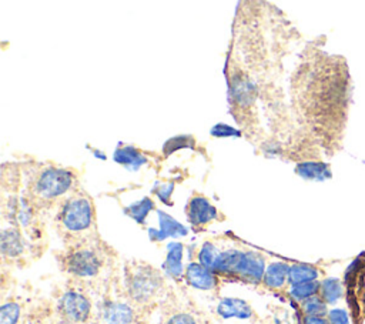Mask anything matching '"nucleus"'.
Listing matches in <instances>:
<instances>
[{
  "label": "nucleus",
  "instance_id": "1",
  "mask_svg": "<svg viewBox=\"0 0 365 324\" xmlns=\"http://www.w3.org/2000/svg\"><path fill=\"white\" fill-rule=\"evenodd\" d=\"M76 176L60 167H41L29 181V198L36 203H54L73 193ZM74 194V193H73Z\"/></svg>",
  "mask_w": 365,
  "mask_h": 324
},
{
  "label": "nucleus",
  "instance_id": "2",
  "mask_svg": "<svg viewBox=\"0 0 365 324\" xmlns=\"http://www.w3.org/2000/svg\"><path fill=\"white\" fill-rule=\"evenodd\" d=\"M58 221L67 233L80 234L90 230L94 224V206L91 200L80 193L71 194L60 208Z\"/></svg>",
  "mask_w": 365,
  "mask_h": 324
},
{
  "label": "nucleus",
  "instance_id": "3",
  "mask_svg": "<svg viewBox=\"0 0 365 324\" xmlns=\"http://www.w3.org/2000/svg\"><path fill=\"white\" fill-rule=\"evenodd\" d=\"M127 291L135 303L151 301L163 287L160 273L150 265H135L127 275Z\"/></svg>",
  "mask_w": 365,
  "mask_h": 324
},
{
  "label": "nucleus",
  "instance_id": "4",
  "mask_svg": "<svg viewBox=\"0 0 365 324\" xmlns=\"http://www.w3.org/2000/svg\"><path fill=\"white\" fill-rule=\"evenodd\" d=\"M103 263L100 255L91 248H78L66 258V268L70 274L81 278H90L98 274Z\"/></svg>",
  "mask_w": 365,
  "mask_h": 324
},
{
  "label": "nucleus",
  "instance_id": "5",
  "mask_svg": "<svg viewBox=\"0 0 365 324\" xmlns=\"http://www.w3.org/2000/svg\"><path fill=\"white\" fill-rule=\"evenodd\" d=\"M60 314L71 323H83L88 318L91 304L86 295L77 291H66L57 305Z\"/></svg>",
  "mask_w": 365,
  "mask_h": 324
},
{
  "label": "nucleus",
  "instance_id": "6",
  "mask_svg": "<svg viewBox=\"0 0 365 324\" xmlns=\"http://www.w3.org/2000/svg\"><path fill=\"white\" fill-rule=\"evenodd\" d=\"M265 270V258L259 253L242 251L235 275L250 283H258L264 278Z\"/></svg>",
  "mask_w": 365,
  "mask_h": 324
},
{
  "label": "nucleus",
  "instance_id": "7",
  "mask_svg": "<svg viewBox=\"0 0 365 324\" xmlns=\"http://www.w3.org/2000/svg\"><path fill=\"white\" fill-rule=\"evenodd\" d=\"M187 217L192 226H205L218 217L217 208L202 196H194L187 206Z\"/></svg>",
  "mask_w": 365,
  "mask_h": 324
},
{
  "label": "nucleus",
  "instance_id": "8",
  "mask_svg": "<svg viewBox=\"0 0 365 324\" xmlns=\"http://www.w3.org/2000/svg\"><path fill=\"white\" fill-rule=\"evenodd\" d=\"M157 216H158L160 228H148V236L151 241H163L168 237L187 236L188 230L175 218H173L171 216H168L161 210L157 211Z\"/></svg>",
  "mask_w": 365,
  "mask_h": 324
},
{
  "label": "nucleus",
  "instance_id": "9",
  "mask_svg": "<svg viewBox=\"0 0 365 324\" xmlns=\"http://www.w3.org/2000/svg\"><path fill=\"white\" fill-rule=\"evenodd\" d=\"M185 280L191 287L197 290H212L217 285V277L214 271L200 263H190L187 265Z\"/></svg>",
  "mask_w": 365,
  "mask_h": 324
},
{
  "label": "nucleus",
  "instance_id": "10",
  "mask_svg": "<svg viewBox=\"0 0 365 324\" xmlns=\"http://www.w3.org/2000/svg\"><path fill=\"white\" fill-rule=\"evenodd\" d=\"M217 313L222 318H250L252 315L251 305L241 298H222L217 305Z\"/></svg>",
  "mask_w": 365,
  "mask_h": 324
},
{
  "label": "nucleus",
  "instance_id": "11",
  "mask_svg": "<svg viewBox=\"0 0 365 324\" xmlns=\"http://www.w3.org/2000/svg\"><path fill=\"white\" fill-rule=\"evenodd\" d=\"M103 318L106 324H131L134 320V311L125 303L111 301L104 305Z\"/></svg>",
  "mask_w": 365,
  "mask_h": 324
},
{
  "label": "nucleus",
  "instance_id": "12",
  "mask_svg": "<svg viewBox=\"0 0 365 324\" xmlns=\"http://www.w3.org/2000/svg\"><path fill=\"white\" fill-rule=\"evenodd\" d=\"M182 253L184 247L180 243H170L167 245V257L163 270L173 278H180L182 275Z\"/></svg>",
  "mask_w": 365,
  "mask_h": 324
},
{
  "label": "nucleus",
  "instance_id": "13",
  "mask_svg": "<svg viewBox=\"0 0 365 324\" xmlns=\"http://www.w3.org/2000/svg\"><path fill=\"white\" fill-rule=\"evenodd\" d=\"M113 160L133 170H137L147 163V158L144 157V154L140 150H137L134 146H120L114 151Z\"/></svg>",
  "mask_w": 365,
  "mask_h": 324
},
{
  "label": "nucleus",
  "instance_id": "14",
  "mask_svg": "<svg viewBox=\"0 0 365 324\" xmlns=\"http://www.w3.org/2000/svg\"><path fill=\"white\" fill-rule=\"evenodd\" d=\"M288 273H289V265L287 263L274 261L267 267L262 283L272 290L282 288L285 281L288 280Z\"/></svg>",
  "mask_w": 365,
  "mask_h": 324
},
{
  "label": "nucleus",
  "instance_id": "15",
  "mask_svg": "<svg viewBox=\"0 0 365 324\" xmlns=\"http://www.w3.org/2000/svg\"><path fill=\"white\" fill-rule=\"evenodd\" d=\"M295 173L305 180H325L331 177L328 164L319 161H302L297 164Z\"/></svg>",
  "mask_w": 365,
  "mask_h": 324
},
{
  "label": "nucleus",
  "instance_id": "16",
  "mask_svg": "<svg viewBox=\"0 0 365 324\" xmlns=\"http://www.w3.org/2000/svg\"><path fill=\"white\" fill-rule=\"evenodd\" d=\"M24 243L16 228H6L1 233V253L4 257H17L23 253Z\"/></svg>",
  "mask_w": 365,
  "mask_h": 324
},
{
  "label": "nucleus",
  "instance_id": "17",
  "mask_svg": "<svg viewBox=\"0 0 365 324\" xmlns=\"http://www.w3.org/2000/svg\"><path fill=\"white\" fill-rule=\"evenodd\" d=\"M317 277H318V270L314 265H309V264H292V265H289L288 281L292 285L302 284V283H309V281H317Z\"/></svg>",
  "mask_w": 365,
  "mask_h": 324
},
{
  "label": "nucleus",
  "instance_id": "18",
  "mask_svg": "<svg viewBox=\"0 0 365 324\" xmlns=\"http://www.w3.org/2000/svg\"><path fill=\"white\" fill-rule=\"evenodd\" d=\"M319 293H321V298L327 304H334L342 297L344 290H342V284L338 278H325L321 283Z\"/></svg>",
  "mask_w": 365,
  "mask_h": 324
},
{
  "label": "nucleus",
  "instance_id": "19",
  "mask_svg": "<svg viewBox=\"0 0 365 324\" xmlns=\"http://www.w3.org/2000/svg\"><path fill=\"white\" fill-rule=\"evenodd\" d=\"M154 208V201L148 197H144L143 200L133 203L128 206L124 211L127 216H130L133 220H135L138 224H144L147 214Z\"/></svg>",
  "mask_w": 365,
  "mask_h": 324
},
{
  "label": "nucleus",
  "instance_id": "20",
  "mask_svg": "<svg viewBox=\"0 0 365 324\" xmlns=\"http://www.w3.org/2000/svg\"><path fill=\"white\" fill-rule=\"evenodd\" d=\"M220 255H221V251L212 243L207 241V243L202 244V247L198 251V261L204 267H207L211 271H214L215 267H217Z\"/></svg>",
  "mask_w": 365,
  "mask_h": 324
},
{
  "label": "nucleus",
  "instance_id": "21",
  "mask_svg": "<svg viewBox=\"0 0 365 324\" xmlns=\"http://www.w3.org/2000/svg\"><path fill=\"white\" fill-rule=\"evenodd\" d=\"M319 287H321V283H318V281L302 283V284L292 285L289 290V294L294 300L304 303L305 300L317 295V293H319Z\"/></svg>",
  "mask_w": 365,
  "mask_h": 324
},
{
  "label": "nucleus",
  "instance_id": "22",
  "mask_svg": "<svg viewBox=\"0 0 365 324\" xmlns=\"http://www.w3.org/2000/svg\"><path fill=\"white\" fill-rule=\"evenodd\" d=\"M302 310L307 315H311V317H324L328 313L327 303L318 295H314V297L305 300L302 303Z\"/></svg>",
  "mask_w": 365,
  "mask_h": 324
},
{
  "label": "nucleus",
  "instance_id": "23",
  "mask_svg": "<svg viewBox=\"0 0 365 324\" xmlns=\"http://www.w3.org/2000/svg\"><path fill=\"white\" fill-rule=\"evenodd\" d=\"M194 144H195V140H194L192 136H187V134L185 136H175L164 144L163 153H164V156H168V154L174 153L175 150L184 148V147H192Z\"/></svg>",
  "mask_w": 365,
  "mask_h": 324
},
{
  "label": "nucleus",
  "instance_id": "24",
  "mask_svg": "<svg viewBox=\"0 0 365 324\" xmlns=\"http://www.w3.org/2000/svg\"><path fill=\"white\" fill-rule=\"evenodd\" d=\"M20 318V305L17 303H6L0 308V324H17Z\"/></svg>",
  "mask_w": 365,
  "mask_h": 324
},
{
  "label": "nucleus",
  "instance_id": "25",
  "mask_svg": "<svg viewBox=\"0 0 365 324\" xmlns=\"http://www.w3.org/2000/svg\"><path fill=\"white\" fill-rule=\"evenodd\" d=\"M173 190H174V183H165V184H160L154 193L157 194V197L167 206H171L173 203L170 201L171 198V194H173Z\"/></svg>",
  "mask_w": 365,
  "mask_h": 324
},
{
  "label": "nucleus",
  "instance_id": "26",
  "mask_svg": "<svg viewBox=\"0 0 365 324\" xmlns=\"http://www.w3.org/2000/svg\"><path fill=\"white\" fill-rule=\"evenodd\" d=\"M211 134H212V136H217V137H232V136L237 137V136H240L241 133H240L238 130H235V128L227 126V124H217V126H214V127L211 128Z\"/></svg>",
  "mask_w": 365,
  "mask_h": 324
},
{
  "label": "nucleus",
  "instance_id": "27",
  "mask_svg": "<svg viewBox=\"0 0 365 324\" xmlns=\"http://www.w3.org/2000/svg\"><path fill=\"white\" fill-rule=\"evenodd\" d=\"M328 320L331 324H351L349 317L345 310L341 308H334L328 313Z\"/></svg>",
  "mask_w": 365,
  "mask_h": 324
},
{
  "label": "nucleus",
  "instance_id": "28",
  "mask_svg": "<svg viewBox=\"0 0 365 324\" xmlns=\"http://www.w3.org/2000/svg\"><path fill=\"white\" fill-rule=\"evenodd\" d=\"M165 324H195V320L192 315L187 313H177L173 317H170Z\"/></svg>",
  "mask_w": 365,
  "mask_h": 324
},
{
  "label": "nucleus",
  "instance_id": "29",
  "mask_svg": "<svg viewBox=\"0 0 365 324\" xmlns=\"http://www.w3.org/2000/svg\"><path fill=\"white\" fill-rule=\"evenodd\" d=\"M304 324H331V323L325 317H311V315H307L305 320H304Z\"/></svg>",
  "mask_w": 365,
  "mask_h": 324
},
{
  "label": "nucleus",
  "instance_id": "30",
  "mask_svg": "<svg viewBox=\"0 0 365 324\" xmlns=\"http://www.w3.org/2000/svg\"><path fill=\"white\" fill-rule=\"evenodd\" d=\"M57 324H76V323H71V321H68V320H63V321H60V323H57Z\"/></svg>",
  "mask_w": 365,
  "mask_h": 324
}]
</instances>
